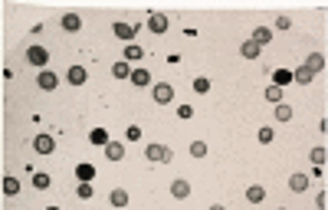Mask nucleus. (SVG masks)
I'll return each instance as SVG.
<instances>
[{"label":"nucleus","mask_w":328,"mask_h":210,"mask_svg":"<svg viewBox=\"0 0 328 210\" xmlns=\"http://www.w3.org/2000/svg\"><path fill=\"white\" fill-rule=\"evenodd\" d=\"M262 197H266V187H259V184L246 187V200H250V204H262Z\"/></svg>","instance_id":"f3484780"},{"label":"nucleus","mask_w":328,"mask_h":210,"mask_svg":"<svg viewBox=\"0 0 328 210\" xmlns=\"http://www.w3.org/2000/svg\"><path fill=\"white\" fill-rule=\"evenodd\" d=\"M276 26H279V30H289L292 23H289V17H279V20H276Z\"/></svg>","instance_id":"e433bc0d"},{"label":"nucleus","mask_w":328,"mask_h":210,"mask_svg":"<svg viewBox=\"0 0 328 210\" xmlns=\"http://www.w3.org/2000/svg\"><path fill=\"white\" fill-rule=\"evenodd\" d=\"M141 56H144V49L138 43H128V46H125V63H138Z\"/></svg>","instance_id":"2eb2a0df"},{"label":"nucleus","mask_w":328,"mask_h":210,"mask_svg":"<svg viewBox=\"0 0 328 210\" xmlns=\"http://www.w3.org/2000/svg\"><path fill=\"white\" fill-rule=\"evenodd\" d=\"M276 118H279V122H289V118H292V105L279 102V105H276Z\"/></svg>","instance_id":"393cba45"},{"label":"nucleus","mask_w":328,"mask_h":210,"mask_svg":"<svg viewBox=\"0 0 328 210\" xmlns=\"http://www.w3.org/2000/svg\"><path fill=\"white\" fill-rule=\"evenodd\" d=\"M17 190H20V181H17V177H3V194H7V197H13Z\"/></svg>","instance_id":"a878e982"},{"label":"nucleus","mask_w":328,"mask_h":210,"mask_svg":"<svg viewBox=\"0 0 328 210\" xmlns=\"http://www.w3.org/2000/svg\"><path fill=\"white\" fill-rule=\"evenodd\" d=\"M66 79H69L72 86H82V82H86V66H69Z\"/></svg>","instance_id":"9b49d317"},{"label":"nucleus","mask_w":328,"mask_h":210,"mask_svg":"<svg viewBox=\"0 0 328 210\" xmlns=\"http://www.w3.org/2000/svg\"><path fill=\"white\" fill-rule=\"evenodd\" d=\"M305 69L312 72V76H315V72H322V69H325V56H322V53H312L305 59Z\"/></svg>","instance_id":"1a4fd4ad"},{"label":"nucleus","mask_w":328,"mask_h":210,"mask_svg":"<svg viewBox=\"0 0 328 210\" xmlns=\"http://www.w3.org/2000/svg\"><path fill=\"white\" fill-rule=\"evenodd\" d=\"M240 53H243V59H256V56H259V46L253 43V40H246V43H243V49H240Z\"/></svg>","instance_id":"b1692460"},{"label":"nucleus","mask_w":328,"mask_h":210,"mask_svg":"<svg viewBox=\"0 0 328 210\" xmlns=\"http://www.w3.org/2000/svg\"><path fill=\"white\" fill-rule=\"evenodd\" d=\"M266 102L279 105V102H282V89H279V86H266Z\"/></svg>","instance_id":"5701e85b"},{"label":"nucleus","mask_w":328,"mask_h":210,"mask_svg":"<svg viewBox=\"0 0 328 210\" xmlns=\"http://www.w3.org/2000/svg\"><path fill=\"white\" fill-rule=\"evenodd\" d=\"M112 72H115V76H118V79H131V66H128V63H125V59H118V63L112 66Z\"/></svg>","instance_id":"4be33fe9"},{"label":"nucleus","mask_w":328,"mask_h":210,"mask_svg":"<svg viewBox=\"0 0 328 210\" xmlns=\"http://www.w3.org/2000/svg\"><path fill=\"white\" fill-rule=\"evenodd\" d=\"M190 115H194L190 105H181V109H177V118H190Z\"/></svg>","instance_id":"f704fd0d"},{"label":"nucleus","mask_w":328,"mask_h":210,"mask_svg":"<svg viewBox=\"0 0 328 210\" xmlns=\"http://www.w3.org/2000/svg\"><path fill=\"white\" fill-rule=\"evenodd\" d=\"M171 99H174V86H171V82H158V86H154V102L167 105Z\"/></svg>","instance_id":"7ed1b4c3"},{"label":"nucleus","mask_w":328,"mask_h":210,"mask_svg":"<svg viewBox=\"0 0 328 210\" xmlns=\"http://www.w3.org/2000/svg\"><path fill=\"white\" fill-rule=\"evenodd\" d=\"M171 194H174V197H177V200H184V197H187V194H190V184H187L184 177H177L174 184H171Z\"/></svg>","instance_id":"f8f14e48"},{"label":"nucleus","mask_w":328,"mask_h":210,"mask_svg":"<svg viewBox=\"0 0 328 210\" xmlns=\"http://www.w3.org/2000/svg\"><path fill=\"white\" fill-rule=\"evenodd\" d=\"M105 158H109V161H121V158H125V144L121 141H109L105 144Z\"/></svg>","instance_id":"0eeeda50"},{"label":"nucleus","mask_w":328,"mask_h":210,"mask_svg":"<svg viewBox=\"0 0 328 210\" xmlns=\"http://www.w3.org/2000/svg\"><path fill=\"white\" fill-rule=\"evenodd\" d=\"M46 59H49V53H46L43 46H30V49H26V63H30V66H40V69H43Z\"/></svg>","instance_id":"f03ea898"},{"label":"nucleus","mask_w":328,"mask_h":210,"mask_svg":"<svg viewBox=\"0 0 328 210\" xmlns=\"http://www.w3.org/2000/svg\"><path fill=\"white\" fill-rule=\"evenodd\" d=\"M144 155H148V161H158V164H167V161H171V158H174V151H171V148H167V144H148V151H144Z\"/></svg>","instance_id":"f257e3e1"},{"label":"nucleus","mask_w":328,"mask_h":210,"mask_svg":"<svg viewBox=\"0 0 328 210\" xmlns=\"http://www.w3.org/2000/svg\"><path fill=\"white\" fill-rule=\"evenodd\" d=\"M312 79H315V76H312V72H308L305 66H299V69H295V72H292V82H299V86H308Z\"/></svg>","instance_id":"aec40b11"},{"label":"nucleus","mask_w":328,"mask_h":210,"mask_svg":"<svg viewBox=\"0 0 328 210\" xmlns=\"http://www.w3.org/2000/svg\"><path fill=\"white\" fill-rule=\"evenodd\" d=\"M33 187L46 190V187H49V174H43V171H40V174H33Z\"/></svg>","instance_id":"c756f323"},{"label":"nucleus","mask_w":328,"mask_h":210,"mask_svg":"<svg viewBox=\"0 0 328 210\" xmlns=\"http://www.w3.org/2000/svg\"><path fill=\"white\" fill-rule=\"evenodd\" d=\"M190 155L204 158V155H207V141H194V144H190Z\"/></svg>","instance_id":"7c9ffc66"},{"label":"nucleus","mask_w":328,"mask_h":210,"mask_svg":"<svg viewBox=\"0 0 328 210\" xmlns=\"http://www.w3.org/2000/svg\"><path fill=\"white\" fill-rule=\"evenodd\" d=\"M194 92L207 95V92H210V79H207V76H197V79H194Z\"/></svg>","instance_id":"cd10ccee"},{"label":"nucleus","mask_w":328,"mask_h":210,"mask_svg":"<svg viewBox=\"0 0 328 210\" xmlns=\"http://www.w3.org/2000/svg\"><path fill=\"white\" fill-rule=\"evenodd\" d=\"M46 210H59V207H46Z\"/></svg>","instance_id":"58836bf2"},{"label":"nucleus","mask_w":328,"mask_h":210,"mask_svg":"<svg viewBox=\"0 0 328 210\" xmlns=\"http://www.w3.org/2000/svg\"><path fill=\"white\" fill-rule=\"evenodd\" d=\"M305 184H308L305 174H292V177H289V190H295V194H302V190H305Z\"/></svg>","instance_id":"6ab92c4d"},{"label":"nucleus","mask_w":328,"mask_h":210,"mask_svg":"<svg viewBox=\"0 0 328 210\" xmlns=\"http://www.w3.org/2000/svg\"><path fill=\"white\" fill-rule=\"evenodd\" d=\"M308 158H312L315 164H322V167H325V161H328V151H325V148H312V151H308Z\"/></svg>","instance_id":"bb28decb"},{"label":"nucleus","mask_w":328,"mask_h":210,"mask_svg":"<svg viewBox=\"0 0 328 210\" xmlns=\"http://www.w3.org/2000/svg\"><path fill=\"white\" fill-rule=\"evenodd\" d=\"M63 30L66 33H79V30H82V17H79V13H66L63 17Z\"/></svg>","instance_id":"39448f33"},{"label":"nucleus","mask_w":328,"mask_h":210,"mask_svg":"<svg viewBox=\"0 0 328 210\" xmlns=\"http://www.w3.org/2000/svg\"><path fill=\"white\" fill-rule=\"evenodd\" d=\"M89 141H92V144H98V148H105V144H109V132H105V128H92Z\"/></svg>","instance_id":"a211bd4d"},{"label":"nucleus","mask_w":328,"mask_h":210,"mask_svg":"<svg viewBox=\"0 0 328 210\" xmlns=\"http://www.w3.org/2000/svg\"><path fill=\"white\" fill-rule=\"evenodd\" d=\"M148 30H151V33H164V30H167V17H164V13H151V17H148Z\"/></svg>","instance_id":"423d86ee"},{"label":"nucleus","mask_w":328,"mask_h":210,"mask_svg":"<svg viewBox=\"0 0 328 210\" xmlns=\"http://www.w3.org/2000/svg\"><path fill=\"white\" fill-rule=\"evenodd\" d=\"M315 204H318V210H325V204H328V194H325V190H318V197H315Z\"/></svg>","instance_id":"c9c22d12"},{"label":"nucleus","mask_w":328,"mask_h":210,"mask_svg":"<svg viewBox=\"0 0 328 210\" xmlns=\"http://www.w3.org/2000/svg\"><path fill=\"white\" fill-rule=\"evenodd\" d=\"M115 36L125 40V43H131V40H135V26H128V23H115Z\"/></svg>","instance_id":"4468645a"},{"label":"nucleus","mask_w":328,"mask_h":210,"mask_svg":"<svg viewBox=\"0 0 328 210\" xmlns=\"http://www.w3.org/2000/svg\"><path fill=\"white\" fill-rule=\"evenodd\" d=\"M131 82H135L138 89L148 86V82H151V72H148V69H131Z\"/></svg>","instance_id":"dca6fc26"},{"label":"nucleus","mask_w":328,"mask_h":210,"mask_svg":"<svg viewBox=\"0 0 328 210\" xmlns=\"http://www.w3.org/2000/svg\"><path fill=\"white\" fill-rule=\"evenodd\" d=\"M76 177H79V184H89L95 177V167L89 164V161H82V164H76Z\"/></svg>","instance_id":"6e6552de"},{"label":"nucleus","mask_w":328,"mask_h":210,"mask_svg":"<svg viewBox=\"0 0 328 210\" xmlns=\"http://www.w3.org/2000/svg\"><path fill=\"white\" fill-rule=\"evenodd\" d=\"M36 82H40V89H46V92H53V89H56V82H59V79H56L53 72H49V69H43V72H40V79H36Z\"/></svg>","instance_id":"ddd939ff"},{"label":"nucleus","mask_w":328,"mask_h":210,"mask_svg":"<svg viewBox=\"0 0 328 210\" xmlns=\"http://www.w3.org/2000/svg\"><path fill=\"white\" fill-rule=\"evenodd\" d=\"M76 194H79L82 200H89V197H92V187H89V184H79V187H76Z\"/></svg>","instance_id":"72a5a7b5"},{"label":"nucleus","mask_w":328,"mask_h":210,"mask_svg":"<svg viewBox=\"0 0 328 210\" xmlns=\"http://www.w3.org/2000/svg\"><path fill=\"white\" fill-rule=\"evenodd\" d=\"M210 210H227V207H220V204H213V207H210Z\"/></svg>","instance_id":"4c0bfd02"},{"label":"nucleus","mask_w":328,"mask_h":210,"mask_svg":"<svg viewBox=\"0 0 328 210\" xmlns=\"http://www.w3.org/2000/svg\"><path fill=\"white\" fill-rule=\"evenodd\" d=\"M125 138H128V141H138V138H141V128H138V125H128Z\"/></svg>","instance_id":"473e14b6"},{"label":"nucleus","mask_w":328,"mask_h":210,"mask_svg":"<svg viewBox=\"0 0 328 210\" xmlns=\"http://www.w3.org/2000/svg\"><path fill=\"white\" fill-rule=\"evenodd\" d=\"M279 210H285V207H279Z\"/></svg>","instance_id":"ea45409f"},{"label":"nucleus","mask_w":328,"mask_h":210,"mask_svg":"<svg viewBox=\"0 0 328 210\" xmlns=\"http://www.w3.org/2000/svg\"><path fill=\"white\" fill-rule=\"evenodd\" d=\"M33 148H36L40 155H53V148H56V138H53V135H36V141H33Z\"/></svg>","instance_id":"20e7f679"},{"label":"nucleus","mask_w":328,"mask_h":210,"mask_svg":"<svg viewBox=\"0 0 328 210\" xmlns=\"http://www.w3.org/2000/svg\"><path fill=\"white\" fill-rule=\"evenodd\" d=\"M109 200L112 204H115V207H125V204H128V190H121V187H115L109 194Z\"/></svg>","instance_id":"412c9836"},{"label":"nucleus","mask_w":328,"mask_h":210,"mask_svg":"<svg viewBox=\"0 0 328 210\" xmlns=\"http://www.w3.org/2000/svg\"><path fill=\"white\" fill-rule=\"evenodd\" d=\"M276 86H279V89H282V86H289V82H292V72H289V69H279V72H276Z\"/></svg>","instance_id":"c85d7f7f"},{"label":"nucleus","mask_w":328,"mask_h":210,"mask_svg":"<svg viewBox=\"0 0 328 210\" xmlns=\"http://www.w3.org/2000/svg\"><path fill=\"white\" fill-rule=\"evenodd\" d=\"M269 40H273V30H269V26H256V30H253V43L256 46H266Z\"/></svg>","instance_id":"9d476101"},{"label":"nucleus","mask_w":328,"mask_h":210,"mask_svg":"<svg viewBox=\"0 0 328 210\" xmlns=\"http://www.w3.org/2000/svg\"><path fill=\"white\" fill-rule=\"evenodd\" d=\"M273 138H276V132L269 128V125H266V128H259V141L262 144H273Z\"/></svg>","instance_id":"2f4dec72"}]
</instances>
